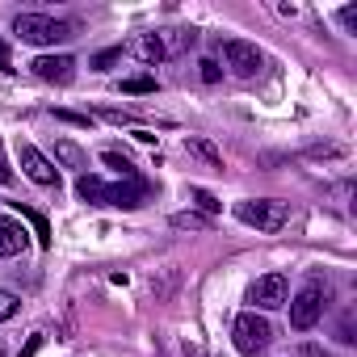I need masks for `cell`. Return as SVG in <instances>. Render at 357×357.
<instances>
[{"label":"cell","instance_id":"2e32d148","mask_svg":"<svg viewBox=\"0 0 357 357\" xmlns=\"http://www.w3.org/2000/svg\"><path fill=\"white\" fill-rule=\"evenodd\" d=\"M172 227H181V231H185V227H190V231H202V227H211V223L190 211V215H172Z\"/></svg>","mask_w":357,"mask_h":357},{"label":"cell","instance_id":"ffe728a7","mask_svg":"<svg viewBox=\"0 0 357 357\" xmlns=\"http://www.w3.org/2000/svg\"><path fill=\"white\" fill-rule=\"evenodd\" d=\"M118 59H122V47H109V51H101V55L93 59V68H97V72H109Z\"/></svg>","mask_w":357,"mask_h":357},{"label":"cell","instance_id":"5bb4252c","mask_svg":"<svg viewBox=\"0 0 357 357\" xmlns=\"http://www.w3.org/2000/svg\"><path fill=\"white\" fill-rule=\"evenodd\" d=\"M101 164H105V168H114V172H122L126 181H135V164H130L126 155H118V151H101Z\"/></svg>","mask_w":357,"mask_h":357},{"label":"cell","instance_id":"9a60e30c","mask_svg":"<svg viewBox=\"0 0 357 357\" xmlns=\"http://www.w3.org/2000/svg\"><path fill=\"white\" fill-rule=\"evenodd\" d=\"M17 211H22V219H30V223H34V231H38V244H51V227H47V219H43V215H34V211H26L22 202H17Z\"/></svg>","mask_w":357,"mask_h":357},{"label":"cell","instance_id":"f1b7e54d","mask_svg":"<svg viewBox=\"0 0 357 357\" xmlns=\"http://www.w3.org/2000/svg\"><path fill=\"white\" fill-rule=\"evenodd\" d=\"M307 357H332V353H324L319 344H311V349H307Z\"/></svg>","mask_w":357,"mask_h":357},{"label":"cell","instance_id":"d6986e66","mask_svg":"<svg viewBox=\"0 0 357 357\" xmlns=\"http://www.w3.org/2000/svg\"><path fill=\"white\" fill-rule=\"evenodd\" d=\"M190 147H194V151H198V155H202V160H211V164H215V168H223V155H219V151H215V147H211V143H206V139H190Z\"/></svg>","mask_w":357,"mask_h":357},{"label":"cell","instance_id":"4316f807","mask_svg":"<svg viewBox=\"0 0 357 357\" xmlns=\"http://www.w3.org/2000/svg\"><path fill=\"white\" fill-rule=\"evenodd\" d=\"M105 118H109V122H135L130 114H118V109H105Z\"/></svg>","mask_w":357,"mask_h":357},{"label":"cell","instance_id":"5b68a950","mask_svg":"<svg viewBox=\"0 0 357 357\" xmlns=\"http://www.w3.org/2000/svg\"><path fill=\"white\" fill-rule=\"evenodd\" d=\"M248 303H252V311H278V307H286V303H290V282H286V273H265V278H257V282L248 286Z\"/></svg>","mask_w":357,"mask_h":357},{"label":"cell","instance_id":"3957f363","mask_svg":"<svg viewBox=\"0 0 357 357\" xmlns=\"http://www.w3.org/2000/svg\"><path fill=\"white\" fill-rule=\"evenodd\" d=\"M324 298H328V290L319 286V278H311L286 307H290V328L294 332H311L315 324H319V315H324Z\"/></svg>","mask_w":357,"mask_h":357},{"label":"cell","instance_id":"7402d4cb","mask_svg":"<svg viewBox=\"0 0 357 357\" xmlns=\"http://www.w3.org/2000/svg\"><path fill=\"white\" fill-rule=\"evenodd\" d=\"M340 26H344L349 34H357V5H344V9H340Z\"/></svg>","mask_w":357,"mask_h":357},{"label":"cell","instance_id":"7a4b0ae2","mask_svg":"<svg viewBox=\"0 0 357 357\" xmlns=\"http://www.w3.org/2000/svg\"><path fill=\"white\" fill-rule=\"evenodd\" d=\"M236 219L257 231H282L290 219V206L278 198H248V202H236Z\"/></svg>","mask_w":357,"mask_h":357},{"label":"cell","instance_id":"484cf974","mask_svg":"<svg viewBox=\"0 0 357 357\" xmlns=\"http://www.w3.org/2000/svg\"><path fill=\"white\" fill-rule=\"evenodd\" d=\"M9 181H13V168H9L5 160H0V185H9Z\"/></svg>","mask_w":357,"mask_h":357},{"label":"cell","instance_id":"7c38bea8","mask_svg":"<svg viewBox=\"0 0 357 357\" xmlns=\"http://www.w3.org/2000/svg\"><path fill=\"white\" fill-rule=\"evenodd\" d=\"M76 194H80L89 206H105V181H101V176H93V172H84L80 181H76Z\"/></svg>","mask_w":357,"mask_h":357},{"label":"cell","instance_id":"ac0fdd59","mask_svg":"<svg viewBox=\"0 0 357 357\" xmlns=\"http://www.w3.org/2000/svg\"><path fill=\"white\" fill-rule=\"evenodd\" d=\"M122 93H155V80L151 76H130V80H122Z\"/></svg>","mask_w":357,"mask_h":357},{"label":"cell","instance_id":"cb8c5ba5","mask_svg":"<svg viewBox=\"0 0 357 357\" xmlns=\"http://www.w3.org/2000/svg\"><path fill=\"white\" fill-rule=\"evenodd\" d=\"M55 118H63V122H76V126H89V118H84V114H68V109H59Z\"/></svg>","mask_w":357,"mask_h":357},{"label":"cell","instance_id":"52a82bcc","mask_svg":"<svg viewBox=\"0 0 357 357\" xmlns=\"http://www.w3.org/2000/svg\"><path fill=\"white\" fill-rule=\"evenodd\" d=\"M17 155H22V172L30 176L34 185H59V168H55V164H51L34 143H22V147H17Z\"/></svg>","mask_w":357,"mask_h":357},{"label":"cell","instance_id":"30bf717a","mask_svg":"<svg viewBox=\"0 0 357 357\" xmlns=\"http://www.w3.org/2000/svg\"><path fill=\"white\" fill-rule=\"evenodd\" d=\"M26 244H30V236H26V227L17 219H0V261L26 252Z\"/></svg>","mask_w":357,"mask_h":357},{"label":"cell","instance_id":"44dd1931","mask_svg":"<svg viewBox=\"0 0 357 357\" xmlns=\"http://www.w3.org/2000/svg\"><path fill=\"white\" fill-rule=\"evenodd\" d=\"M190 194H194V202H198L206 215H219V206H223V202H219L215 194H206V190H190Z\"/></svg>","mask_w":357,"mask_h":357},{"label":"cell","instance_id":"83f0119b","mask_svg":"<svg viewBox=\"0 0 357 357\" xmlns=\"http://www.w3.org/2000/svg\"><path fill=\"white\" fill-rule=\"evenodd\" d=\"M0 72H9V47L0 43Z\"/></svg>","mask_w":357,"mask_h":357},{"label":"cell","instance_id":"603a6c76","mask_svg":"<svg viewBox=\"0 0 357 357\" xmlns=\"http://www.w3.org/2000/svg\"><path fill=\"white\" fill-rule=\"evenodd\" d=\"M198 68H202V80H206V84H215V80H219V76H223V72H219V63H215V59H202V63H198Z\"/></svg>","mask_w":357,"mask_h":357},{"label":"cell","instance_id":"e0dca14e","mask_svg":"<svg viewBox=\"0 0 357 357\" xmlns=\"http://www.w3.org/2000/svg\"><path fill=\"white\" fill-rule=\"evenodd\" d=\"M17 307H22V298H17V294L0 290V324H5V319H13V315H17Z\"/></svg>","mask_w":357,"mask_h":357},{"label":"cell","instance_id":"277c9868","mask_svg":"<svg viewBox=\"0 0 357 357\" xmlns=\"http://www.w3.org/2000/svg\"><path fill=\"white\" fill-rule=\"evenodd\" d=\"M236 349L240 353H248V357H257V353H265L269 349V340H273V324L265 319V315H257V311H244L240 319H236Z\"/></svg>","mask_w":357,"mask_h":357},{"label":"cell","instance_id":"ba28073f","mask_svg":"<svg viewBox=\"0 0 357 357\" xmlns=\"http://www.w3.org/2000/svg\"><path fill=\"white\" fill-rule=\"evenodd\" d=\"M30 68H34V76H38V80L68 84V80H72V72H76V59H72V55H38Z\"/></svg>","mask_w":357,"mask_h":357},{"label":"cell","instance_id":"8fae6325","mask_svg":"<svg viewBox=\"0 0 357 357\" xmlns=\"http://www.w3.org/2000/svg\"><path fill=\"white\" fill-rule=\"evenodd\" d=\"M135 55H139L147 68H155V63L168 55V47H164V38H160V34H143V38H139V47H135Z\"/></svg>","mask_w":357,"mask_h":357},{"label":"cell","instance_id":"d4e9b609","mask_svg":"<svg viewBox=\"0 0 357 357\" xmlns=\"http://www.w3.org/2000/svg\"><path fill=\"white\" fill-rule=\"evenodd\" d=\"M38 349H43V336H30V344H26V349H22V353H17V357H34V353H38Z\"/></svg>","mask_w":357,"mask_h":357},{"label":"cell","instance_id":"6da1fadb","mask_svg":"<svg viewBox=\"0 0 357 357\" xmlns=\"http://www.w3.org/2000/svg\"><path fill=\"white\" fill-rule=\"evenodd\" d=\"M13 34L30 47H59V43L72 38V26L59 22V17H47V13H17Z\"/></svg>","mask_w":357,"mask_h":357},{"label":"cell","instance_id":"8992f818","mask_svg":"<svg viewBox=\"0 0 357 357\" xmlns=\"http://www.w3.org/2000/svg\"><path fill=\"white\" fill-rule=\"evenodd\" d=\"M223 63L236 72V76H257L261 68H265V55L257 51V43H244V38H227L223 43Z\"/></svg>","mask_w":357,"mask_h":357},{"label":"cell","instance_id":"9c48e42d","mask_svg":"<svg viewBox=\"0 0 357 357\" xmlns=\"http://www.w3.org/2000/svg\"><path fill=\"white\" fill-rule=\"evenodd\" d=\"M147 198L143 181H122V185H105V206H122V211H139Z\"/></svg>","mask_w":357,"mask_h":357},{"label":"cell","instance_id":"4fadbf2b","mask_svg":"<svg viewBox=\"0 0 357 357\" xmlns=\"http://www.w3.org/2000/svg\"><path fill=\"white\" fill-rule=\"evenodd\" d=\"M55 160H59L63 168H89V155H84L72 139H59V143H55Z\"/></svg>","mask_w":357,"mask_h":357}]
</instances>
